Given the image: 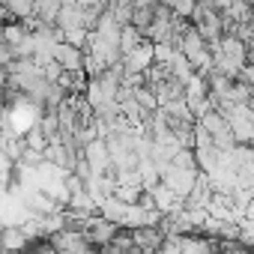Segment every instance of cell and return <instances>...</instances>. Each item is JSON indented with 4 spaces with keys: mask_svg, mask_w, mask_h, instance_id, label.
<instances>
[{
    "mask_svg": "<svg viewBox=\"0 0 254 254\" xmlns=\"http://www.w3.org/2000/svg\"><path fill=\"white\" fill-rule=\"evenodd\" d=\"M123 63H126V75H144L156 63V42L144 39L138 48H132L129 54H123Z\"/></svg>",
    "mask_w": 254,
    "mask_h": 254,
    "instance_id": "cell-1",
    "label": "cell"
},
{
    "mask_svg": "<svg viewBox=\"0 0 254 254\" xmlns=\"http://www.w3.org/2000/svg\"><path fill=\"white\" fill-rule=\"evenodd\" d=\"M162 180L186 200L189 194H191V189L197 186V180H200V171H191V168H177V165H171L165 174H162Z\"/></svg>",
    "mask_w": 254,
    "mask_h": 254,
    "instance_id": "cell-2",
    "label": "cell"
},
{
    "mask_svg": "<svg viewBox=\"0 0 254 254\" xmlns=\"http://www.w3.org/2000/svg\"><path fill=\"white\" fill-rule=\"evenodd\" d=\"M54 57H57V60H60L66 69L78 72V69H84L87 51H84V48H78V45H72L69 39H63V42H57V48H54Z\"/></svg>",
    "mask_w": 254,
    "mask_h": 254,
    "instance_id": "cell-3",
    "label": "cell"
},
{
    "mask_svg": "<svg viewBox=\"0 0 254 254\" xmlns=\"http://www.w3.org/2000/svg\"><path fill=\"white\" fill-rule=\"evenodd\" d=\"M63 3H66V0H36V18H42V21H57Z\"/></svg>",
    "mask_w": 254,
    "mask_h": 254,
    "instance_id": "cell-4",
    "label": "cell"
},
{
    "mask_svg": "<svg viewBox=\"0 0 254 254\" xmlns=\"http://www.w3.org/2000/svg\"><path fill=\"white\" fill-rule=\"evenodd\" d=\"M194 6H197V0H177V3H174V12H177V15H186V18H191Z\"/></svg>",
    "mask_w": 254,
    "mask_h": 254,
    "instance_id": "cell-5",
    "label": "cell"
}]
</instances>
